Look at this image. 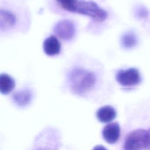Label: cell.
<instances>
[{
  "label": "cell",
  "instance_id": "1",
  "mask_svg": "<svg viewBox=\"0 0 150 150\" xmlns=\"http://www.w3.org/2000/svg\"><path fill=\"white\" fill-rule=\"evenodd\" d=\"M68 81L75 93L82 94L94 87L96 78L95 75L88 70L82 68H74L68 75Z\"/></svg>",
  "mask_w": 150,
  "mask_h": 150
},
{
  "label": "cell",
  "instance_id": "2",
  "mask_svg": "<svg viewBox=\"0 0 150 150\" xmlns=\"http://www.w3.org/2000/svg\"><path fill=\"white\" fill-rule=\"evenodd\" d=\"M76 13L90 16L100 22L105 20L108 16L107 12L100 8L94 2L83 0L78 1Z\"/></svg>",
  "mask_w": 150,
  "mask_h": 150
},
{
  "label": "cell",
  "instance_id": "3",
  "mask_svg": "<svg viewBox=\"0 0 150 150\" xmlns=\"http://www.w3.org/2000/svg\"><path fill=\"white\" fill-rule=\"evenodd\" d=\"M148 131L143 129H138L131 132L126 137L124 150L145 149L147 144Z\"/></svg>",
  "mask_w": 150,
  "mask_h": 150
},
{
  "label": "cell",
  "instance_id": "4",
  "mask_svg": "<svg viewBox=\"0 0 150 150\" xmlns=\"http://www.w3.org/2000/svg\"><path fill=\"white\" fill-rule=\"evenodd\" d=\"M117 82L124 87H131L138 85L141 81L139 71L135 68L119 70L115 76Z\"/></svg>",
  "mask_w": 150,
  "mask_h": 150
},
{
  "label": "cell",
  "instance_id": "5",
  "mask_svg": "<svg viewBox=\"0 0 150 150\" xmlns=\"http://www.w3.org/2000/svg\"><path fill=\"white\" fill-rule=\"evenodd\" d=\"M54 32L60 39L64 40H69L74 37L76 28L72 21L64 19L56 24L54 27Z\"/></svg>",
  "mask_w": 150,
  "mask_h": 150
},
{
  "label": "cell",
  "instance_id": "6",
  "mask_svg": "<svg viewBox=\"0 0 150 150\" xmlns=\"http://www.w3.org/2000/svg\"><path fill=\"white\" fill-rule=\"evenodd\" d=\"M104 139L110 144H115L120 136V127L117 122H112L106 125L103 129Z\"/></svg>",
  "mask_w": 150,
  "mask_h": 150
},
{
  "label": "cell",
  "instance_id": "7",
  "mask_svg": "<svg viewBox=\"0 0 150 150\" xmlns=\"http://www.w3.org/2000/svg\"><path fill=\"white\" fill-rule=\"evenodd\" d=\"M45 53L50 56L58 54L61 50V45L56 37L54 36L46 38L43 44Z\"/></svg>",
  "mask_w": 150,
  "mask_h": 150
},
{
  "label": "cell",
  "instance_id": "8",
  "mask_svg": "<svg viewBox=\"0 0 150 150\" xmlns=\"http://www.w3.org/2000/svg\"><path fill=\"white\" fill-rule=\"evenodd\" d=\"M117 116V111L110 105L100 107L96 112L97 118L102 123H107L113 121Z\"/></svg>",
  "mask_w": 150,
  "mask_h": 150
},
{
  "label": "cell",
  "instance_id": "9",
  "mask_svg": "<svg viewBox=\"0 0 150 150\" xmlns=\"http://www.w3.org/2000/svg\"><path fill=\"white\" fill-rule=\"evenodd\" d=\"M17 22L16 16L12 12L1 9L0 11V26L1 29H6L15 26Z\"/></svg>",
  "mask_w": 150,
  "mask_h": 150
},
{
  "label": "cell",
  "instance_id": "10",
  "mask_svg": "<svg viewBox=\"0 0 150 150\" xmlns=\"http://www.w3.org/2000/svg\"><path fill=\"white\" fill-rule=\"evenodd\" d=\"M15 86V80L7 74L2 73L0 75V91L6 95L11 93Z\"/></svg>",
  "mask_w": 150,
  "mask_h": 150
},
{
  "label": "cell",
  "instance_id": "11",
  "mask_svg": "<svg viewBox=\"0 0 150 150\" xmlns=\"http://www.w3.org/2000/svg\"><path fill=\"white\" fill-rule=\"evenodd\" d=\"M32 96V93L30 90L25 89L15 93L12 96V99L17 105L23 107L30 103Z\"/></svg>",
  "mask_w": 150,
  "mask_h": 150
},
{
  "label": "cell",
  "instance_id": "12",
  "mask_svg": "<svg viewBox=\"0 0 150 150\" xmlns=\"http://www.w3.org/2000/svg\"><path fill=\"white\" fill-rule=\"evenodd\" d=\"M137 42L136 36L132 32H128L124 34L121 39L122 46L126 49H130L134 47Z\"/></svg>",
  "mask_w": 150,
  "mask_h": 150
},
{
  "label": "cell",
  "instance_id": "13",
  "mask_svg": "<svg viewBox=\"0 0 150 150\" xmlns=\"http://www.w3.org/2000/svg\"><path fill=\"white\" fill-rule=\"evenodd\" d=\"M59 5L64 10L76 13L78 0H56Z\"/></svg>",
  "mask_w": 150,
  "mask_h": 150
},
{
  "label": "cell",
  "instance_id": "14",
  "mask_svg": "<svg viewBox=\"0 0 150 150\" xmlns=\"http://www.w3.org/2000/svg\"><path fill=\"white\" fill-rule=\"evenodd\" d=\"M148 131V138H147V144L145 150H150V129Z\"/></svg>",
  "mask_w": 150,
  "mask_h": 150
},
{
  "label": "cell",
  "instance_id": "15",
  "mask_svg": "<svg viewBox=\"0 0 150 150\" xmlns=\"http://www.w3.org/2000/svg\"><path fill=\"white\" fill-rule=\"evenodd\" d=\"M92 150H107V149L103 145H96Z\"/></svg>",
  "mask_w": 150,
  "mask_h": 150
}]
</instances>
